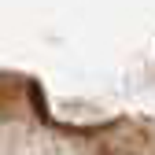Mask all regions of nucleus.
I'll list each match as a JSON object with an SVG mask.
<instances>
[]
</instances>
